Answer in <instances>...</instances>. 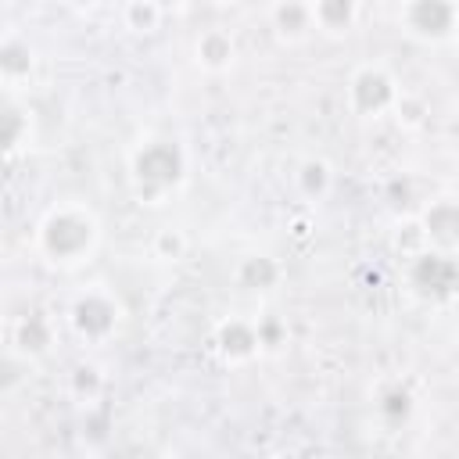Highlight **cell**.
<instances>
[{"label":"cell","instance_id":"cell-1","mask_svg":"<svg viewBox=\"0 0 459 459\" xmlns=\"http://www.w3.org/2000/svg\"><path fill=\"white\" fill-rule=\"evenodd\" d=\"M93 244H97V219L82 204L50 208L47 219L39 222V251L57 265L82 262L93 251Z\"/></svg>","mask_w":459,"mask_h":459},{"label":"cell","instance_id":"cell-2","mask_svg":"<svg viewBox=\"0 0 459 459\" xmlns=\"http://www.w3.org/2000/svg\"><path fill=\"white\" fill-rule=\"evenodd\" d=\"M179 176H183V154H179V147H172L165 140L147 143L133 158V179L147 201H158L165 190H172L179 183Z\"/></svg>","mask_w":459,"mask_h":459},{"label":"cell","instance_id":"cell-3","mask_svg":"<svg viewBox=\"0 0 459 459\" xmlns=\"http://www.w3.org/2000/svg\"><path fill=\"white\" fill-rule=\"evenodd\" d=\"M118 323V305L100 294V290H86L75 298L72 305V326L86 337V341H104Z\"/></svg>","mask_w":459,"mask_h":459},{"label":"cell","instance_id":"cell-4","mask_svg":"<svg viewBox=\"0 0 459 459\" xmlns=\"http://www.w3.org/2000/svg\"><path fill=\"white\" fill-rule=\"evenodd\" d=\"M405 29L420 39H445L455 29V4L452 0H409Z\"/></svg>","mask_w":459,"mask_h":459},{"label":"cell","instance_id":"cell-5","mask_svg":"<svg viewBox=\"0 0 459 459\" xmlns=\"http://www.w3.org/2000/svg\"><path fill=\"white\" fill-rule=\"evenodd\" d=\"M348 97H351V108L359 115H377L387 104H394V79L384 68H373V65L359 68L351 86H348Z\"/></svg>","mask_w":459,"mask_h":459},{"label":"cell","instance_id":"cell-6","mask_svg":"<svg viewBox=\"0 0 459 459\" xmlns=\"http://www.w3.org/2000/svg\"><path fill=\"white\" fill-rule=\"evenodd\" d=\"M409 280H412V287H416L423 298H445V294L455 290L459 269H455V262H452L448 255H430V251H427V255H420V258L412 262Z\"/></svg>","mask_w":459,"mask_h":459},{"label":"cell","instance_id":"cell-7","mask_svg":"<svg viewBox=\"0 0 459 459\" xmlns=\"http://www.w3.org/2000/svg\"><path fill=\"white\" fill-rule=\"evenodd\" d=\"M423 233L427 240L441 247H459V204L455 201H437L423 215Z\"/></svg>","mask_w":459,"mask_h":459},{"label":"cell","instance_id":"cell-8","mask_svg":"<svg viewBox=\"0 0 459 459\" xmlns=\"http://www.w3.org/2000/svg\"><path fill=\"white\" fill-rule=\"evenodd\" d=\"M11 344L22 351V355H39L47 351L50 344V326L39 319V316H25L11 326Z\"/></svg>","mask_w":459,"mask_h":459},{"label":"cell","instance_id":"cell-9","mask_svg":"<svg viewBox=\"0 0 459 459\" xmlns=\"http://www.w3.org/2000/svg\"><path fill=\"white\" fill-rule=\"evenodd\" d=\"M0 68H4V82H7V86L22 82V79L29 75V68H32V50H29V43H22L18 36H7V39H4V50H0Z\"/></svg>","mask_w":459,"mask_h":459},{"label":"cell","instance_id":"cell-10","mask_svg":"<svg viewBox=\"0 0 459 459\" xmlns=\"http://www.w3.org/2000/svg\"><path fill=\"white\" fill-rule=\"evenodd\" d=\"M273 22L283 36H301L312 22H316V11L305 4V0H280L273 7Z\"/></svg>","mask_w":459,"mask_h":459},{"label":"cell","instance_id":"cell-11","mask_svg":"<svg viewBox=\"0 0 459 459\" xmlns=\"http://www.w3.org/2000/svg\"><path fill=\"white\" fill-rule=\"evenodd\" d=\"M316 25H323L326 32H344L355 18V0H316Z\"/></svg>","mask_w":459,"mask_h":459},{"label":"cell","instance_id":"cell-12","mask_svg":"<svg viewBox=\"0 0 459 459\" xmlns=\"http://www.w3.org/2000/svg\"><path fill=\"white\" fill-rule=\"evenodd\" d=\"M197 61L204 68H226L233 61V39L226 32H204L197 39Z\"/></svg>","mask_w":459,"mask_h":459},{"label":"cell","instance_id":"cell-13","mask_svg":"<svg viewBox=\"0 0 459 459\" xmlns=\"http://www.w3.org/2000/svg\"><path fill=\"white\" fill-rule=\"evenodd\" d=\"M222 351L230 355V359H244V355H251L255 351V344H258V333L247 326V323H230V326H222Z\"/></svg>","mask_w":459,"mask_h":459},{"label":"cell","instance_id":"cell-14","mask_svg":"<svg viewBox=\"0 0 459 459\" xmlns=\"http://www.w3.org/2000/svg\"><path fill=\"white\" fill-rule=\"evenodd\" d=\"M276 276H280V269L269 262V258H247L244 265H240V283L244 287H273L276 283Z\"/></svg>","mask_w":459,"mask_h":459},{"label":"cell","instance_id":"cell-15","mask_svg":"<svg viewBox=\"0 0 459 459\" xmlns=\"http://www.w3.org/2000/svg\"><path fill=\"white\" fill-rule=\"evenodd\" d=\"M4 122H7V151L14 154V151L29 140V115H25L14 100H7V115H4Z\"/></svg>","mask_w":459,"mask_h":459},{"label":"cell","instance_id":"cell-16","mask_svg":"<svg viewBox=\"0 0 459 459\" xmlns=\"http://www.w3.org/2000/svg\"><path fill=\"white\" fill-rule=\"evenodd\" d=\"M126 18H129V25H133V29L147 32V29H154V22L161 18V7H158L154 0H129Z\"/></svg>","mask_w":459,"mask_h":459},{"label":"cell","instance_id":"cell-17","mask_svg":"<svg viewBox=\"0 0 459 459\" xmlns=\"http://www.w3.org/2000/svg\"><path fill=\"white\" fill-rule=\"evenodd\" d=\"M65 4H68V7H75V11H86V7H93L97 0H65Z\"/></svg>","mask_w":459,"mask_h":459},{"label":"cell","instance_id":"cell-18","mask_svg":"<svg viewBox=\"0 0 459 459\" xmlns=\"http://www.w3.org/2000/svg\"><path fill=\"white\" fill-rule=\"evenodd\" d=\"M154 4H158V7H161V11H169V7H179V4H183V0H154Z\"/></svg>","mask_w":459,"mask_h":459},{"label":"cell","instance_id":"cell-19","mask_svg":"<svg viewBox=\"0 0 459 459\" xmlns=\"http://www.w3.org/2000/svg\"><path fill=\"white\" fill-rule=\"evenodd\" d=\"M219 4H230V0H219Z\"/></svg>","mask_w":459,"mask_h":459}]
</instances>
